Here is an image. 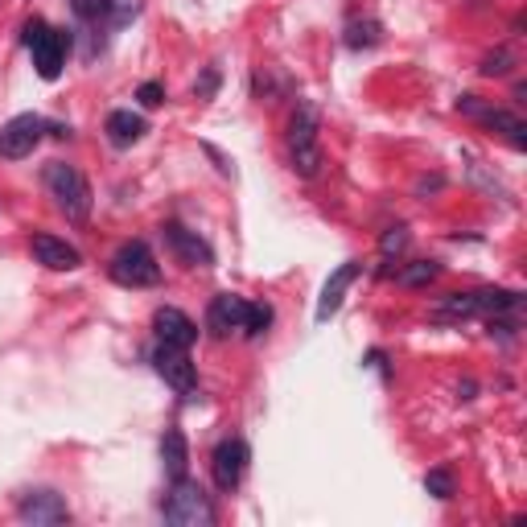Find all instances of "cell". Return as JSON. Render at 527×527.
I'll use <instances>...</instances> for the list:
<instances>
[{
	"label": "cell",
	"mask_w": 527,
	"mask_h": 527,
	"mask_svg": "<svg viewBox=\"0 0 527 527\" xmlns=\"http://www.w3.org/2000/svg\"><path fill=\"white\" fill-rule=\"evenodd\" d=\"M45 190H50V198H54V206L62 210L70 223H86L91 218V185H86V177L78 173V165H66V161H50L42 173Z\"/></svg>",
	"instance_id": "6da1fadb"
},
{
	"label": "cell",
	"mask_w": 527,
	"mask_h": 527,
	"mask_svg": "<svg viewBox=\"0 0 527 527\" xmlns=\"http://www.w3.org/2000/svg\"><path fill=\"white\" fill-rule=\"evenodd\" d=\"M108 272L124 289H152V284H161V264H157V256L149 251V243H140V239L124 243V248L111 256Z\"/></svg>",
	"instance_id": "7a4b0ae2"
},
{
	"label": "cell",
	"mask_w": 527,
	"mask_h": 527,
	"mask_svg": "<svg viewBox=\"0 0 527 527\" xmlns=\"http://www.w3.org/2000/svg\"><path fill=\"white\" fill-rule=\"evenodd\" d=\"M215 503L198 482H173V495L165 498V523L173 527H215Z\"/></svg>",
	"instance_id": "3957f363"
},
{
	"label": "cell",
	"mask_w": 527,
	"mask_h": 527,
	"mask_svg": "<svg viewBox=\"0 0 527 527\" xmlns=\"http://www.w3.org/2000/svg\"><path fill=\"white\" fill-rule=\"evenodd\" d=\"M45 132V119L37 111H21V116H12L4 128H0V157L4 161H21L37 149V140Z\"/></svg>",
	"instance_id": "277c9868"
},
{
	"label": "cell",
	"mask_w": 527,
	"mask_h": 527,
	"mask_svg": "<svg viewBox=\"0 0 527 527\" xmlns=\"http://www.w3.org/2000/svg\"><path fill=\"white\" fill-rule=\"evenodd\" d=\"M248 462H251V449L248 441H239V437H226V441H218L215 457H210V473H215V486L218 490H235L239 482H243V473H248Z\"/></svg>",
	"instance_id": "5b68a950"
},
{
	"label": "cell",
	"mask_w": 527,
	"mask_h": 527,
	"mask_svg": "<svg viewBox=\"0 0 527 527\" xmlns=\"http://www.w3.org/2000/svg\"><path fill=\"white\" fill-rule=\"evenodd\" d=\"M17 519L29 527H58L70 519V506L58 490H29V495L17 503Z\"/></svg>",
	"instance_id": "8992f818"
},
{
	"label": "cell",
	"mask_w": 527,
	"mask_h": 527,
	"mask_svg": "<svg viewBox=\"0 0 527 527\" xmlns=\"http://www.w3.org/2000/svg\"><path fill=\"white\" fill-rule=\"evenodd\" d=\"M152 363H157V375H161L173 391H182V396H194V391H198L194 363H190V355H185L182 346L161 342V346H157V355H152Z\"/></svg>",
	"instance_id": "52a82bcc"
},
{
	"label": "cell",
	"mask_w": 527,
	"mask_h": 527,
	"mask_svg": "<svg viewBox=\"0 0 527 527\" xmlns=\"http://www.w3.org/2000/svg\"><path fill=\"white\" fill-rule=\"evenodd\" d=\"M161 235H165V243H169V251L182 259L185 268H210V264H215V251H210L206 239H198V231H185L182 223H165Z\"/></svg>",
	"instance_id": "ba28073f"
},
{
	"label": "cell",
	"mask_w": 527,
	"mask_h": 527,
	"mask_svg": "<svg viewBox=\"0 0 527 527\" xmlns=\"http://www.w3.org/2000/svg\"><path fill=\"white\" fill-rule=\"evenodd\" d=\"M248 322V301L235 297V292H218L210 309H206V330L215 333V338H226L231 330H243Z\"/></svg>",
	"instance_id": "9c48e42d"
},
{
	"label": "cell",
	"mask_w": 527,
	"mask_h": 527,
	"mask_svg": "<svg viewBox=\"0 0 527 527\" xmlns=\"http://www.w3.org/2000/svg\"><path fill=\"white\" fill-rule=\"evenodd\" d=\"M152 330H157V338H161V342L182 346V350H190V346L198 342V325L190 322L182 309H173V305L157 309V317H152Z\"/></svg>",
	"instance_id": "30bf717a"
},
{
	"label": "cell",
	"mask_w": 527,
	"mask_h": 527,
	"mask_svg": "<svg viewBox=\"0 0 527 527\" xmlns=\"http://www.w3.org/2000/svg\"><path fill=\"white\" fill-rule=\"evenodd\" d=\"M33 54V66H37V75L45 78V83H54L58 75H62V62H66V37L54 29H45L37 42L29 45Z\"/></svg>",
	"instance_id": "8fae6325"
},
{
	"label": "cell",
	"mask_w": 527,
	"mask_h": 527,
	"mask_svg": "<svg viewBox=\"0 0 527 527\" xmlns=\"http://www.w3.org/2000/svg\"><path fill=\"white\" fill-rule=\"evenodd\" d=\"M358 268H363V264H355V259H346V264H338V268L330 272V280H325V289H322V301H317V322H330L333 313H338V305H342L346 289L355 284Z\"/></svg>",
	"instance_id": "7c38bea8"
},
{
	"label": "cell",
	"mask_w": 527,
	"mask_h": 527,
	"mask_svg": "<svg viewBox=\"0 0 527 527\" xmlns=\"http://www.w3.org/2000/svg\"><path fill=\"white\" fill-rule=\"evenodd\" d=\"M33 256H37V264H45L54 272H70L83 264L78 248H70L66 239H54V235H33Z\"/></svg>",
	"instance_id": "4fadbf2b"
},
{
	"label": "cell",
	"mask_w": 527,
	"mask_h": 527,
	"mask_svg": "<svg viewBox=\"0 0 527 527\" xmlns=\"http://www.w3.org/2000/svg\"><path fill=\"white\" fill-rule=\"evenodd\" d=\"M103 132H108V140L116 144V149H132L140 136H144V116H136V111L119 108L108 116V124H103Z\"/></svg>",
	"instance_id": "5bb4252c"
},
{
	"label": "cell",
	"mask_w": 527,
	"mask_h": 527,
	"mask_svg": "<svg viewBox=\"0 0 527 527\" xmlns=\"http://www.w3.org/2000/svg\"><path fill=\"white\" fill-rule=\"evenodd\" d=\"M161 465L165 473H169L173 482H182L185 470H190V445H185L182 429H165L161 437Z\"/></svg>",
	"instance_id": "9a60e30c"
},
{
	"label": "cell",
	"mask_w": 527,
	"mask_h": 527,
	"mask_svg": "<svg viewBox=\"0 0 527 527\" xmlns=\"http://www.w3.org/2000/svg\"><path fill=\"white\" fill-rule=\"evenodd\" d=\"M486 124V128H495V132H503L515 149H527V124L515 116V111H503V108H486L482 116H478Z\"/></svg>",
	"instance_id": "2e32d148"
},
{
	"label": "cell",
	"mask_w": 527,
	"mask_h": 527,
	"mask_svg": "<svg viewBox=\"0 0 527 527\" xmlns=\"http://www.w3.org/2000/svg\"><path fill=\"white\" fill-rule=\"evenodd\" d=\"M313 144H317V108L301 103L289 124V149H313Z\"/></svg>",
	"instance_id": "e0dca14e"
},
{
	"label": "cell",
	"mask_w": 527,
	"mask_h": 527,
	"mask_svg": "<svg viewBox=\"0 0 527 527\" xmlns=\"http://www.w3.org/2000/svg\"><path fill=\"white\" fill-rule=\"evenodd\" d=\"M515 305H519V292H511V289H478L473 292V309L486 313V317H498V313L515 309Z\"/></svg>",
	"instance_id": "ac0fdd59"
},
{
	"label": "cell",
	"mask_w": 527,
	"mask_h": 527,
	"mask_svg": "<svg viewBox=\"0 0 527 527\" xmlns=\"http://www.w3.org/2000/svg\"><path fill=\"white\" fill-rule=\"evenodd\" d=\"M437 276H441V264H437V259H412V264H404V268L396 272V280L404 289H424V284H432Z\"/></svg>",
	"instance_id": "d6986e66"
},
{
	"label": "cell",
	"mask_w": 527,
	"mask_h": 527,
	"mask_svg": "<svg viewBox=\"0 0 527 527\" xmlns=\"http://www.w3.org/2000/svg\"><path fill=\"white\" fill-rule=\"evenodd\" d=\"M515 62H519V58H515V50H506V45H498L495 54H486V58H482V66H478V70H482L486 78H506L511 70H515Z\"/></svg>",
	"instance_id": "ffe728a7"
},
{
	"label": "cell",
	"mask_w": 527,
	"mask_h": 527,
	"mask_svg": "<svg viewBox=\"0 0 527 527\" xmlns=\"http://www.w3.org/2000/svg\"><path fill=\"white\" fill-rule=\"evenodd\" d=\"M140 12V0H103V9H99V17L111 25V29H119V25H128L132 17Z\"/></svg>",
	"instance_id": "44dd1931"
},
{
	"label": "cell",
	"mask_w": 527,
	"mask_h": 527,
	"mask_svg": "<svg viewBox=\"0 0 527 527\" xmlns=\"http://www.w3.org/2000/svg\"><path fill=\"white\" fill-rule=\"evenodd\" d=\"M379 42V21H350L346 25V45L350 50H363V45Z\"/></svg>",
	"instance_id": "7402d4cb"
},
{
	"label": "cell",
	"mask_w": 527,
	"mask_h": 527,
	"mask_svg": "<svg viewBox=\"0 0 527 527\" xmlns=\"http://www.w3.org/2000/svg\"><path fill=\"white\" fill-rule=\"evenodd\" d=\"M424 490H429L432 498H441V503H449V498H453V473L445 470V465L429 470V473H424Z\"/></svg>",
	"instance_id": "603a6c76"
},
{
	"label": "cell",
	"mask_w": 527,
	"mask_h": 527,
	"mask_svg": "<svg viewBox=\"0 0 527 527\" xmlns=\"http://www.w3.org/2000/svg\"><path fill=\"white\" fill-rule=\"evenodd\" d=\"M408 248V231H404V226H388V231H383V239H379V251H383V256H399V251Z\"/></svg>",
	"instance_id": "cb8c5ba5"
},
{
	"label": "cell",
	"mask_w": 527,
	"mask_h": 527,
	"mask_svg": "<svg viewBox=\"0 0 527 527\" xmlns=\"http://www.w3.org/2000/svg\"><path fill=\"white\" fill-rule=\"evenodd\" d=\"M268 325H272V309H268V305H248V322H243V330H248L251 338H259Z\"/></svg>",
	"instance_id": "d4e9b609"
},
{
	"label": "cell",
	"mask_w": 527,
	"mask_h": 527,
	"mask_svg": "<svg viewBox=\"0 0 527 527\" xmlns=\"http://www.w3.org/2000/svg\"><path fill=\"white\" fill-rule=\"evenodd\" d=\"M136 99H140V108H157V103H165V86L161 83H140Z\"/></svg>",
	"instance_id": "484cf974"
},
{
	"label": "cell",
	"mask_w": 527,
	"mask_h": 527,
	"mask_svg": "<svg viewBox=\"0 0 527 527\" xmlns=\"http://www.w3.org/2000/svg\"><path fill=\"white\" fill-rule=\"evenodd\" d=\"M218 91V66H206V75L194 83V95L198 99H210Z\"/></svg>",
	"instance_id": "4316f807"
},
{
	"label": "cell",
	"mask_w": 527,
	"mask_h": 527,
	"mask_svg": "<svg viewBox=\"0 0 527 527\" xmlns=\"http://www.w3.org/2000/svg\"><path fill=\"white\" fill-rule=\"evenodd\" d=\"M45 29H50V25H45L42 17H33V21H25V33H21V42H25V45H33V42H37V37H42Z\"/></svg>",
	"instance_id": "83f0119b"
}]
</instances>
